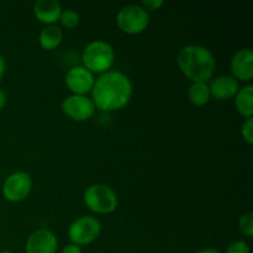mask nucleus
I'll return each instance as SVG.
<instances>
[{
    "label": "nucleus",
    "instance_id": "nucleus-1",
    "mask_svg": "<svg viewBox=\"0 0 253 253\" xmlns=\"http://www.w3.org/2000/svg\"><path fill=\"white\" fill-rule=\"evenodd\" d=\"M133 88L131 79L120 71H109L95 79L91 100L103 111L120 110L130 103Z\"/></svg>",
    "mask_w": 253,
    "mask_h": 253
},
{
    "label": "nucleus",
    "instance_id": "nucleus-2",
    "mask_svg": "<svg viewBox=\"0 0 253 253\" xmlns=\"http://www.w3.org/2000/svg\"><path fill=\"white\" fill-rule=\"evenodd\" d=\"M178 67L188 79L207 83L216 71V59L209 48L200 44H188L177 57Z\"/></svg>",
    "mask_w": 253,
    "mask_h": 253
},
{
    "label": "nucleus",
    "instance_id": "nucleus-3",
    "mask_svg": "<svg viewBox=\"0 0 253 253\" xmlns=\"http://www.w3.org/2000/svg\"><path fill=\"white\" fill-rule=\"evenodd\" d=\"M83 64L91 73L103 74L109 72L115 62L113 46L103 40H95L86 44L82 54Z\"/></svg>",
    "mask_w": 253,
    "mask_h": 253
},
{
    "label": "nucleus",
    "instance_id": "nucleus-4",
    "mask_svg": "<svg viewBox=\"0 0 253 253\" xmlns=\"http://www.w3.org/2000/svg\"><path fill=\"white\" fill-rule=\"evenodd\" d=\"M84 203L95 214H110L118 208V195L109 185L93 184L84 193Z\"/></svg>",
    "mask_w": 253,
    "mask_h": 253
},
{
    "label": "nucleus",
    "instance_id": "nucleus-5",
    "mask_svg": "<svg viewBox=\"0 0 253 253\" xmlns=\"http://www.w3.org/2000/svg\"><path fill=\"white\" fill-rule=\"evenodd\" d=\"M116 24L125 34H141L150 24V14L141 5H126L119 10L116 15Z\"/></svg>",
    "mask_w": 253,
    "mask_h": 253
},
{
    "label": "nucleus",
    "instance_id": "nucleus-6",
    "mask_svg": "<svg viewBox=\"0 0 253 253\" xmlns=\"http://www.w3.org/2000/svg\"><path fill=\"white\" fill-rule=\"evenodd\" d=\"M101 232V224L96 217L81 216L68 229V237L77 246H86L95 241Z\"/></svg>",
    "mask_w": 253,
    "mask_h": 253
},
{
    "label": "nucleus",
    "instance_id": "nucleus-7",
    "mask_svg": "<svg viewBox=\"0 0 253 253\" xmlns=\"http://www.w3.org/2000/svg\"><path fill=\"white\" fill-rule=\"evenodd\" d=\"M32 189V179L29 173L15 172L5 179L2 184V195L11 203H19L29 197Z\"/></svg>",
    "mask_w": 253,
    "mask_h": 253
},
{
    "label": "nucleus",
    "instance_id": "nucleus-8",
    "mask_svg": "<svg viewBox=\"0 0 253 253\" xmlns=\"http://www.w3.org/2000/svg\"><path fill=\"white\" fill-rule=\"evenodd\" d=\"M95 105L93 100L86 95H71L66 96L62 101V111L68 118L76 121H86L95 114Z\"/></svg>",
    "mask_w": 253,
    "mask_h": 253
},
{
    "label": "nucleus",
    "instance_id": "nucleus-9",
    "mask_svg": "<svg viewBox=\"0 0 253 253\" xmlns=\"http://www.w3.org/2000/svg\"><path fill=\"white\" fill-rule=\"evenodd\" d=\"M66 85L72 94L74 95H86L91 93L94 83H95V77L90 71L84 66L72 67L66 74Z\"/></svg>",
    "mask_w": 253,
    "mask_h": 253
},
{
    "label": "nucleus",
    "instance_id": "nucleus-10",
    "mask_svg": "<svg viewBox=\"0 0 253 253\" xmlns=\"http://www.w3.org/2000/svg\"><path fill=\"white\" fill-rule=\"evenodd\" d=\"M58 249V239L52 231L40 229L32 232L25 244L26 253H56Z\"/></svg>",
    "mask_w": 253,
    "mask_h": 253
},
{
    "label": "nucleus",
    "instance_id": "nucleus-11",
    "mask_svg": "<svg viewBox=\"0 0 253 253\" xmlns=\"http://www.w3.org/2000/svg\"><path fill=\"white\" fill-rule=\"evenodd\" d=\"M234 78L242 82H250L253 77V52L251 48H241L232 56L230 62Z\"/></svg>",
    "mask_w": 253,
    "mask_h": 253
},
{
    "label": "nucleus",
    "instance_id": "nucleus-12",
    "mask_svg": "<svg viewBox=\"0 0 253 253\" xmlns=\"http://www.w3.org/2000/svg\"><path fill=\"white\" fill-rule=\"evenodd\" d=\"M239 89V82L229 74L215 77L209 84L210 95L214 96L219 101H226L235 98Z\"/></svg>",
    "mask_w": 253,
    "mask_h": 253
},
{
    "label": "nucleus",
    "instance_id": "nucleus-13",
    "mask_svg": "<svg viewBox=\"0 0 253 253\" xmlns=\"http://www.w3.org/2000/svg\"><path fill=\"white\" fill-rule=\"evenodd\" d=\"M62 12V6L57 0H39L34 5V14L44 25H56Z\"/></svg>",
    "mask_w": 253,
    "mask_h": 253
},
{
    "label": "nucleus",
    "instance_id": "nucleus-14",
    "mask_svg": "<svg viewBox=\"0 0 253 253\" xmlns=\"http://www.w3.org/2000/svg\"><path fill=\"white\" fill-rule=\"evenodd\" d=\"M63 40V31L57 25H48L43 27L39 35V43L46 51H53Z\"/></svg>",
    "mask_w": 253,
    "mask_h": 253
},
{
    "label": "nucleus",
    "instance_id": "nucleus-15",
    "mask_svg": "<svg viewBox=\"0 0 253 253\" xmlns=\"http://www.w3.org/2000/svg\"><path fill=\"white\" fill-rule=\"evenodd\" d=\"M235 106L240 115L245 118H252L253 115V86L246 85L239 89L235 95Z\"/></svg>",
    "mask_w": 253,
    "mask_h": 253
},
{
    "label": "nucleus",
    "instance_id": "nucleus-16",
    "mask_svg": "<svg viewBox=\"0 0 253 253\" xmlns=\"http://www.w3.org/2000/svg\"><path fill=\"white\" fill-rule=\"evenodd\" d=\"M211 95H210L209 84L203 82H195L188 89V99L195 106H203L208 104Z\"/></svg>",
    "mask_w": 253,
    "mask_h": 253
},
{
    "label": "nucleus",
    "instance_id": "nucleus-17",
    "mask_svg": "<svg viewBox=\"0 0 253 253\" xmlns=\"http://www.w3.org/2000/svg\"><path fill=\"white\" fill-rule=\"evenodd\" d=\"M59 24L66 29H74L79 24V15L76 10L66 9L62 10L61 16H59Z\"/></svg>",
    "mask_w": 253,
    "mask_h": 253
},
{
    "label": "nucleus",
    "instance_id": "nucleus-18",
    "mask_svg": "<svg viewBox=\"0 0 253 253\" xmlns=\"http://www.w3.org/2000/svg\"><path fill=\"white\" fill-rule=\"evenodd\" d=\"M240 231L247 237L253 236V214L252 212H247V214L242 215L241 219L239 221Z\"/></svg>",
    "mask_w": 253,
    "mask_h": 253
},
{
    "label": "nucleus",
    "instance_id": "nucleus-19",
    "mask_svg": "<svg viewBox=\"0 0 253 253\" xmlns=\"http://www.w3.org/2000/svg\"><path fill=\"white\" fill-rule=\"evenodd\" d=\"M241 136L249 145L253 143V119L247 118L241 126Z\"/></svg>",
    "mask_w": 253,
    "mask_h": 253
},
{
    "label": "nucleus",
    "instance_id": "nucleus-20",
    "mask_svg": "<svg viewBox=\"0 0 253 253\" xmlns=\"http://www.w3.org/2000/svg\"><path fill=\"white\" fill-rule=\"evenodd\" d=\"M225 253H251V249L247 242L242 241V240H236L227 246Z\"/></svg>",
    "mask_w": 253,
    "mask_h": 253
},
{
    "label": "nucleus",
    "instance_id": "nucleus-21",
    "mask_svg": "<svg viewBox=\"0 0 253 253\" xmlns=\"http://www.w3.org/2000/svg\"><path fill=\"white\" fill-rule=\"evenodd\" d=\"M141 6L150 14V11H156V10H158L160 7H162L163 1L162 0H143V1L141 2Z\"/></svg>",
    "mask_w": 253,
    "mask_h": 253
},
{
    "label": "nucleus",
    "instance_id": "nucleus-22",
    "mask_svg": "<svg viewBox=\"0 0 253 253\" xmlns=\"http://www.w3.org/2000/svg\"><path fill=\"white\" fill-rule=\"evenodd\" d=\"M59 253H83V252H82V249L79 246H77V245L74 244H69L67 245V246H64Z\"/></svg>",
    "mask_w": 253,
    "mask_h": 253
},
{
    "label": "nucleus",
    "instance_id": "nucleus-23",
    "mask_svg": "<svg viewBox=\"0 0 253 253\" xmlns=\"http://www.w3.org/2000/svg\"><path fill=\"white\" fill-rule=\"evenodd\" d=\"M6 104H7L6 93H5V91L0 88V110H2V109L5 108V106H6Z\"/></svg>",
    "mask_w": 253,
    "mask_h": 253
},
{
    "label": "nucleus",
    "instance_id": "nucleus-24",
    "mask_svg": "<svg viewBox=\"0 0 253 253\" xmlns=\"http://www.w3.org/2000/svg\"><path fill=\"white\" fill-rule=\"evenodd\" d=\"M5 71H6V63H5L4 57L0 54V81H1L2 77H4Z\"/></svg>",
    "mask_w": 253,
    "mask_h": 253
},
{
    "label": "nucleus",
    "instance_id": "nucleus-25",
    "mask_svg": "<svg viewBox=\"0 0 253 253\" xmlns=\"http://www.w3.org/2000/svg\"><path fill=\"white\" fill-rule=\"evenodd\" d=\"M197 253H221L219 251V250H215V249H203L200 250V251H198Z\"/></svg>",
    "mask_w": 253,
    "mask_h": 253
},
{
    "label": "nucleus",
    "instance_id": "nucleus-26",
    "mask_svg": "<svg viewBox=\"0 0 253 253\" xmlns=\"http://www.w3.org/2000/svg\"><path fill=\"white\" fill-rule=\"evenodd\" d=\"M0 253H14V252H11V251H7V250H5V251H1Z\"/></svg>",
    "mask_w": 253,
    "mask_h": 253
}]
</instances>
